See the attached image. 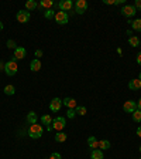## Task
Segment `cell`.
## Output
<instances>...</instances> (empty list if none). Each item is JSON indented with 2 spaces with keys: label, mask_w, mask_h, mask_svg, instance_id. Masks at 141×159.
Here are the masks:
<instances>
[{
  "label": "cell",
  "mask_w": 141,
  "mask_h": 159,
  "mask_svg": "<svg viewBox=\"0 0 141 159\" xmlns=\"http://www.w3.org/2000/svg\"><path fill=\"white\" fill-rule=\"evenodd\" d=\"M54 19L58 24H66L68 20H69V16H68L66 11H57Z\"/></svg>",
  "instance_id": "277c9868"
},
{
  "label": "cell",
  "mask_w": 141,
  "mask_h": 159,
  "mask_svg": "<svg viewBox=\"0 0 141 159\" xmlns=\"http://www.w3.org/2000/svg\"><path fill=\"white\" fill-rule=\"evenodd\" d=\"M65 125H66V122H65L64 117H57L55 119H52V124H51L52 129H55V131H58V132L62 131V129L65 128Z\"/></svg>",
  "instance_id": "3957f363"
},
{
  "label": "cell",
  "mask_w": 141,
  "mask_h": 159,
  "mask_svg": "<svg viewBox=\"0 0 141 159\" xmlns=\"http://www.w3.org/2000/svg\"><path fill=\"white\" fill-rule=\"evenodd\" d=\"M91 158L92 159H103V151H100V149H93L91 153Z\"/></svg>",
  "instance_id": "ac0fdd59"
},
{
  "label": "cell",
  "mask_w": 141,
  "mask_h": 159,
  "mask_svg": "<svg viewBox=\"0 0 141 159\" xmlns=\"http://www.w3.org/2000/svg\"><path fill=\"white\" fill-rule=\"evenodd\" d=\"M135 61H137V64H138V65H141V51L138 53L137 55H135Z\"/></svg>",
  "instance_id": "836d02e7"
},
{
  "label": "cell",
  "mask_w": 141,
  "mask_h": 159,
  "mask_svg": "<svg viewBox=\"0 0 141 159\" xmlns=\"http://www.w3.org/2000/svg\"><path fill=\"white\" fill-rule=\"evenodd\" d=\"M38 7L37 2L35 0H28V2H26V10L27 11H31V10H35Z\"/></svg>",
  "instance_id": "e0dca14e"
},
{
  "label": "cell",
  "mask_w": 141,
  "mask_h": 159,
  "mask_svg": "<svg viewBox=\"0 0 141 159\" xmlns=\"http://www.w3.org/2000/svg\"><path fill=\"white\" fill-rule=\"evenodd\" d=\"M66 141V134L65 132H57V135H55V142H65Z\"/></svg>",
  "instance_id": "d6986e66"
},
{
  "label": "cell",
  "mask_w": 141,
  "mask_h": 159,
  "mask_svg": "<svg viewBox=\"0 0 141 159\" xmlns=\"http://www.w3.org/2000/svg\"><path fill=\"white\" fill-rule=\"evenodd\" d=\"M4 94L6 95H14V92H16V87L14 85H11V84H9V85H6L4 87Z\"/></svg>",
  "instance_id": "7402d4cb"
},
{
  "label": "cell",
  "mask_w": 141,
  "mask_h": 159,
  "mask_svg": "<svg viewBox=\"0 0 141 159\" xmlns=\"http://www.w3.org/2000/svg\"><path fill=\"white\" fill-rule=\"evenodd\" d=\"M3 30V23H2V21H0V31Z\"/></svg>",
  "instance_id": "74e56055"
},
{
  "label": "cell",
  "mask_w": 141,
  "mask_h": 159,
  "mask_svg": "<svg viewBox=\"0 0 141 159\" xmlns=\"http://www.w3.org/2000/svg\"><path fill=\"white\" fill-rule=\"evenodd\" d=\"M104 4H116V0H103Z\"/></svg>",
  "instance_id": "e575fe53"
},
{
  "label": "cell",
  "mask_w": 141,
  "mask_h": 159,
  "mask_svg": "<svg viewBox=\"0 0 141 159\" xmlns=\"http://www.w3.org/2000/svg\"><path fill=\"white\" fill-rule=\"evenodd\" d=\"M128 44H130L131 47H138V46H140V38L135 37V36H131V37L128 38Z\"/></svg>",
  "instance_id": "603a6c76"
},
{
  "label": "cell",
  "mask_w": 141,
  "mask_h": 159,
  "mask_svg": "<svg viewBox=\"0 0 141 159\" xmlns=\"http://www.w3.org/2000/svg\"><path fill=\"white\" fill-rule=\"evenodd\" d=\"M87 145H89V148H92V151L93 149H98L99 148V141L95 136H89V139H87Z\"/></svg>",
  "instance_id": "2e32d148"
},
{
  "label": "cell",
  "mask_w": 141,
  "mask_h": 159,
  "mask_svg": "<svg viewBox=\"0 0 141 159\" xmlns=\"http://www.w3.org/2000/svg\"><path fill=\"white\" fill-rule=\"evenodd\" d=\"M128 23L131 24V27L134 29V30L137 31H141V19H137V20H133V21H128Z\"/></svg>",
  "instance_id": "44dd1931"
},
{
  "label": "cell",
  "mask_w": 141,
  "mask_h": 159,
  "mask_svg": "<svg viewBox=\"0 0 141 159\" xmlns=\"http://www.w3.org/2000/svg\"><path fill=\"white\" fill-rule=\"evenodd\" d=\"M55 13H57V11H54V9H50V10L44 11V17L50 20V19H54V17H55Z\"/></svg>",
  "instance_id": "4316f807"
},
{
  "label": "cell",
  "mask_w": 141,
  "mask_h": 159,
  "mask_svg": "<svg viewBox=\"0 0 141 159\" xmlns=\"http://www.w3.org/2000/svg\"><path fill=\"white\" fill-rule=\"evenodd\" d=\"M41 7H45V10H50V9H52L54 7V2L52 0H42L40 3Z\"/></svg>",
  "instance_id": "ffe728a7"
},
{
  "label": "cell",
  "mask_w": 141,
  "mask_h": 159,
  "mask_svg": "<svg viewBox=\"0 0 141 159\" xmlns=\"http://www.w3.org/2000/svg\"><path fill=\"white\" fill-rule=\"evenodd\" d=\"M75 112H76L78 115H81V117H83V115H86V112H87V109H86V107H83V105H78L76 108H75Z\"/></svg>",
  "instance_id": "cb8c5ba5"
},
{
  "label": "cell",
  "mask_w": 141,
  "mask_h": 159,
  "mask_svg": "<svg viewBox=\"0 0 141 159\" xmlns=\"http://www.w3.org/2000/svg\"><path fill=\"white\" fill-rule=\"evenodd\" d=\"M123 109H124L126 112H130V114H133V112L137 109V102H134V101H126L124 102V105H123Z\"/></svg>",
  "instance_id": "8fae6325"
},
{
  "label": "cell",
  "mask_w": 141,
  "mask_h": 159,
  "mask_svg": "<svg viewBox=\"0 0 141 159\" xmlns=\"http://www.w3.org/2000/svg\"><path fill=\"white\" fill-rule=\"evenodd\" d=\"M133 121L141 122V111L140 109H135V111L133 112Z\"/></svg>",
  "instance_id": "83f0119b"
},
{
  "label": "cell",
  "mask_w": 141,
  "mask_h": 159,
  "mask_svg": "<svg viewBox=\"0 0 141 159\" xmlns=\"http://www.w3.org/2000/svg\"><path fill=\"white\" fill-rule=\"evenodd\" d=\"M30 68H31V71H40L41 70V61L38 60V58H34L33 61H31V64H30Z\"/></svg>",
  "instance_id": "5bb4252c"
},
{
  "label": "cell",
  "mask_w": 141,
  "mask_h": 159,
  "mask_svg": "<svg viewBox=\"0 0 141 159\" xmlns=\"http://www.w3.org/2000/svg\"><path fill=\"white\" fill-rule=\"evenodd\" d=\"M87 9V2L86 0H78L75 3V10H76L78 14H83Z\"/></svg>",
  "instance_id": "52a82bcc"
},
{
  "label": "cell",
  "mask_w": 141,
  "mask_h": 159,
  "mask_svg": "<svg viewBox=\"0 0 141 159\" xmlns=\"http://www.w3.org/2000/svg\"><path fill=\"white\" fill-rule=\"evenodd\" d=\"M72 7H74V3H72L70 0H62V2L58 3V9H59L61 11H68V10H70Z\"/></svg>",
  "instance_id": "30bf717a"
},
{
  "label": "cell",
  "mask_w": 141,
  "mask_h": 159,
  "mask_svg": "<svg viewBox=\"0 0 141 159\" xmlns=\"http://www.w3.org/2000/svg\"><path fill=\"white\" fill-rule=\"evenodd\" d=\"M75 115H76V112H75V109H68L66 111V117L68 118H75Z\"/></svg>",
  "instance_id": "f1b7e54d"
},
{
  "label": "cell",
  "mask_w": 141,
  "mask_h": 159,
  "mask_svg": "<svg viewBox=\"0 0 141 159\" xmlns=\"http://www.w3.org/2000/svg\"><path fill=\"white\" fill-rule=\"evenodd\" d=\"M140 159H141V158H140Z\"/></svg>",
  "instance_id": "60d3db41"
},
{
  "label": "cell",
  "mask_w": 141,
  "mask_h": 159,
  "mask_svg": "<svg viewBox=\"0 0 141 159\" xmlns=\"http://www.w3.org/2000/svg\"><path fill=\"white\" fill-rule=\"evenodd\" d=\"M137 135L141 138V126H138V128H137Z\"/></svg>",
  "instance_id": "8d00e7d4"
},
{
  "label": "cell",
  "mask_w": 141,
  "mask_h": 159,
  "mask_svg": "<svg viewBox=\"0 0 141 159\" xmlns=\"http://www.w3.org/2000/svg\"><path fill=\"white\" fill-rule=\"evenodd\" d=\"M110 148V142L109 141H106V139H103V141H99V149L100 151H106V149Z\"/></svg>",
  "instance_id": "484cf974"
},
{
  "label": "cell",
  "mask_w": 141,
  "mask_h": 159,
  "mask_svg": "<svg viewBox=\"0 0 141 159\" xmlns=\"http://www.w3.org/2000/svg\"><path fill=\"white\" fill-rule=\"evenodd\" d=\"M62 99H59V98H54L52 101L50 102V109L52 112H58L61 109V107H62Z\"/></svg>",
  "instance_id": "9c48e42d"
},
{
  "label": "cell",
  "mask_w": 141,
  "mask_h": 159,
  "mask_svg": "<svg viewBox=\"0 0 141 159\" xmlns=\"http://www.w3.org/2000/svg\"><path fill=\"white\" fill-rule=\"evenodd\" d=\"M26 121L30 124V125H33V124H37V114L34 111H30L27 114V118H26Z\"/></svg>",
  "instance_id": "9a60e30c"
},
{
  "label": "cell",
  "mask_w": 141,
  "mask_h": 159,
  "mask_svg": "<svg viewBox=\"0 0 141 159\" xmlns=\"http://www.w3.org/2000/svg\"><path fill=\"white\" fill-rule=\"evenodd\" d=\"M42 132H44V128L42 125H38V124H33V125H30V128H28V136L33 139H38L42 136Z\"/></svg>",
  "instance_id": "6da1fadb"
},
{
  "label": "cell",
  "mask_w": 141,
  "mask_h": 159,
  "mask_svg": "<svg viewBox=\"0 0 141 159\" xmlns=\"http://www.w3.org/2000/svg\"><path fill=\"white\" fill-rule=\"evenodd\" d=\"M34 54H35V57H37L38 60H40V57H42V50H35Z\"/></svg>",
  "instance_id": "d6a6232c"
},
{
  "label": "cell",
  "mask_w": 141,
  "mask_h": 159,
  "mask_svg": "<svg viewBox=\"0 0 141 159\" xmlns=\"http://www.w3.org/2000/svg\"><path fill=\"white\" fill-rule=\"evenodd\" d=\"M137 109H140L141 111V98L138 99V102H137Z\"/></svg>",
  "instance_id": "d590c367"
},
{
  "label": "cell",
  "mask_w": 141,
  "mask_h": 159,
  "mask_svg": "<svg viewBox=\"0 0 141 159\" xmlns=\"http://www.w3.org/2000/svg\"><path fill=\"white\" fill-rule=\"evenodd\" d=\"M41 122H42V125H47V126H50L51 124H52V118H51V115H42L41 117Z\"/></svg>",
  "instance_id": "d4e9b609"
},
{
  "label": "cell",
  "mask_w": 141,
  "mask_h": 159,
  "mask_svg": "<svg viewBox=\"0 0 141 159\" xmlns=\"http://www.w3.org/2000/svg\"><path fill=\"white\" fill-rule=\"evenodd\" d=\"M138 78H140V80H141V74H140V77H138Z\"/></svg>",
  "instance_id": "f35d334b"
},
{
  "label": "cell",
  "mask_w": 141,
  "mask_h": 159,
  "mask_svg": "<svg viewBox=\"0 0 141 159\" xmlns=\"http://www.w3.org/2000/svg\"><path fill=\"white\" fill-rule=\"evenodd\" d=\"M62 104L65 105V107H68V109H75L78 107V104H76V99L75 98H65V99H62Z\"/></svg>",
  "instance_id": "7c38bea8"
},
{
  "label": "cell",
  "mask_w": 141,
  "mask_h": 159,
  "mask_svg": "<svg viewBox=\"0 0 141 159\" xmlns=\"http://www.w3.org/2000/svg\"><path fill=\"white\" fill-rule=\"evenodd\" d=\"M128 88H130V90H134V91L140 90L141 88V80L140 78H134V80H131V81L128 82Z\"/></svg>",
  "instance_id": "4fadbf2b"
},
{
  "label": "cell",
  "mask_w": 141,
  "mask_h": 159,
  "mask_svg": "<svg viewBox=\"0 0 141 159\" xmlns=\"http://www.w3.org/2000/svg\"><path fill=\"white\" fill-rule=\"evenodd\" d=\"M134 7H135V9H137V10H141V0H135Z\"/></svg>",
  "instance_id": "1f68e13d"
},
{
  "label": "cell",
  "mask_w": 141,
  "mask_h": 159,
  "mask_svg": "<svg viewBox=\"0 0 141 159\" xmlns=\"http://www.w3.org/2000/svg\"><path fill=\"white\" fill-rule=\"evenodd\" d=\"M30 11H27V10H20V11H17V16H16V19H17V21L18 23H27L28 20H30Z\"/></svg>",
  "instance_id": "5b68a950"
},
{
  "label": "cell",
  "mask_w": 141,
  "mask_h": 159,
  "mask_svg": "<svg viewBox=\"0 0 141 159\" xmlns=\"http://www.w3.org/2000/svg\"><path fill=\"white\" fill-rule=\"evenodd\" d=\"M7 47H9V48H14V50H16V48H17L16 41H14V40H9V41H7Z\"/></svg>",
  "instance_id": "f546056e"
},
{
  "label": "cell",
  "mask_w": 141,
  "mask_h": 159,
  "mask_svg": "<svg viewBox=\"0 0 141 159\" xmlns=\"http://www.w3.org/2000/svg\"><path fill=\"white\" fill-rule=\"evenodd\" d=\"M26 54H27V51H26V48L24 47H17L16 50H14V55L11 60L17 61V60H21V58L26 57Z\"/></svg>",
  "instance_id": "ba28073f"
},
{
  "label": "cell",
  "mask_w": 141,
  "mask_h": 159,
  "mask_svg": "<svg viewBox=\"0 0 141 159\" xmlns=\"http://www.w3.org/2000/svg\"><path fill=\"white\" fill-rule=\"evenodd\" d=\"M121 14L124 17H127V19H130V17H133L135 14V11H137V9H135L134 6H130V4H127V6H124L123 9H121Z\"/></svg>",
  "instance_id": "8992f818"
},
{
  "label": "cell",
  "mask_w": 141,
  "mask_h": 159,
  "mask_svg": "<svg viewBox=\"0 0 141 159\" xmlns=\"http://www.w3.org/2000/svg\"><path fill=\"white\" fill-rule=\"evenodd\" d=\"M140 152H141V146H140Z\"/></svg>",
  "instance_id": "ab89813d"
},
{
  "label": "cell",
  "mask_w": 141,
  "mask_h": 159,
  "mask_svg": "<svg viewBox=\"0 0 141 159\" xmlns=\"http://www.w3.org/2000/svg\"><path fill=\"white\" fill-rule=\"evenodd\" d=\"M4 71H6L7 75H16L17 71H18V65H17V61L10 60L4 64Z\"/></svg>",
  "instance_id": "7a4b0ae2"
},
{
  "label": "cell",
  "mask_w": 141,
  "mask_h": 159,
  "mask_svg": "<svg viewBox=\"0 0 141 159\" xmlns=\"http://www.w3.org/2000/svg\"><path fill=\"white\" fill-rule=\"evenodd\" d=\"M50 159H62V156H61V153H58V152H54V153H51Z\"/></svg>",
  "instance_id": "4dcf8cb0"
}]
</instances>
